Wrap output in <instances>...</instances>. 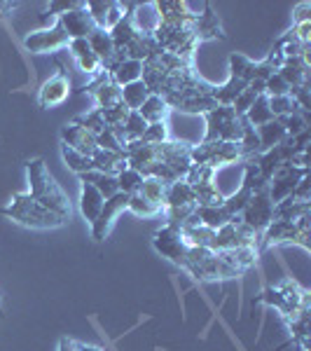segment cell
Returning a JSON list of instances; mask_svg holds the SVG:
<instances>
[{
  "label": "cell",
  "mask_w": 311,
  "mask_h": 351,
  "mask_svg": "<svg viewBox=\"0 0 311 351\" xmlns=\"http://www.w3.org/2000/svg\"><path fill=\"white\" fill-rule=\"evenodd\" d=\"M26 180H28V195L33 197L38 204H42L47 211L56 213L59 218H64L66 223H71L73 218V202L68 199L66 190L56 183V178L49 173L47 164L40 157H33L26 162Z\"/></svg>",
  "instance_id": "1"
},
{
  "label": "cell",
  "mask_w": 311,
  "mask_h": 351,
  "mask_svg": "<svg viewBox=\"0 0 311 351\" xmlns=\"http://www.w3.org/2000/svg\"><path fill=\"white\" fill-rule=\"evenodd\" d=\"M0 216L12 220L16 225H24L28 230H56L64 228L66 220L56 213L47 211L42 204H38L28 192H19L5 208H0Z\"/></svg>",
  "instance_id": "2"
},
{
  "label": "cell",
  "mask_w": 311,
  "mask_h": 351,
  "mask_svg": "<svg viewBox=\"0 0 311 351\" xmlns=\"http://www.w3.org/2000/svg\"><path fill=\"white\" fill-rule=\"evenodd\" d=\"M309 225H311V213L297 220H271L269 228L260 234V243H258L260 256L274 246H299L309 253L311 251Z\"/></svg>",
  "instance_id": "3"
},
{
  "label": "cell",
  "mask_w": 311,
  "mask_h": 351,
  "mask_svg": "<svg viewBox=\"0 0 311 351\" xmlns=\"http://www.w3.org/2000/svg\"><path fill=\"white\" fill-rule=\"evenodd\" d=\"M180 269H185L195 281L199 284H218V281H229L236 279V271L227 267L223 260L218 258L216 251H208V248H188V256H185Z\"/></svg>",
  "instance_id": "4"
},
{
  "label": "cell",
  "mask_w": 311,
  "mask_h": 351,
  "mask_svg": "<svg viewBox=\"0 0 311 351\" xmlns=\"http://www.w3.org/2000/svg\"><path fill=\"white\" fill-rule=\"evenodd\" d=\"M258 302L276 309L281 316H284V321H288V319H295V316L302 314V311H309V291L299 284H295V281L288 279L279 286L264 288V291L260 293Z\"/></svg>",
  "instance_id": "5"
},
{
  "label": "cell",
  "mask_w": 311,
  "mask_h": 351,
  "mask_svg": "<svg viewBox=\"0 0 311 351\" xmlns=\"http://www.w3.org/2000/svg\"><path fill=\"white\" fill-rule=\"evenodd\" d=\"M192 164H201L213 171L232 164H244V150L239 143H227V141H201V143L192 145L190 150Z\"/></svg>",
  "instance_id": "6"
},
{
  "label": "cell",
  "mask_w": 311,
  "mask_h": 351,
  "mask_svg": "<svg viewBox=\"0 0 311 351\" xmlns=\"http://www.w3.org/2000/svg\"><path fill=\"white\" fill-rule=\"evenodd\" d=\"M206 120V134L201 141H227V143H239L244 136L246 120L239 117L232 106H216L203 115Z\"/></svg>",
  "instance_id": "7"
},
{
  "label": "cell",
  "mask_w": 311,
  "mask_h": 351,
  "mask_svg": "<svg viewBox=\"0 0 311 351\" xmlns=\"http://www.w3.org/2000/svg\"><path fill=\"white\" fill-rule=\"evenodd\" d=\"M260 234L253 232L248 225L241 223L239 218H234L232 223L223 225L216 230V239H213V251H232V248H258Z\"/></svg>",
  "instance_id": "8"
},
{
  "label": "cell",
  "mask_w": 311,
  "mask_h": 351,
  "mask_svg": "<svg viewBox=\"0 0 311 351\" xmlns=\"http://www.w3.org/2000/svg\"><path fill=\"white\" fill-rule=\"evenodd\" d=\"M239 220L244 225H248L253 232H258V234H262V232L269 228V223L274 220V202H271L267 188L253 192L251 202L246 204Z\"/></svg>",
  "instance_id": "9"
},
{
  "label": "cell",
  "mask_w": 311,
  "mask_h": 351,
  "mask_svg": "<svg viewBox=\"0 0 311 351\" xmlns=\"http://www.w3.org/2000/svg\"><path fill=\"white\" fill-rule=\"evenodd\" d=\"M68 36L61 28V24L56 21L54 26L40 28V31H31L24 36V49L31 54H54L68 47Z\"/></svg>",
  "instance_id": "10"
},
{
  "label": "cell",
  "mask_w": 311,
  "mask_h": 351,
  "mask_svg": "<svg viewBox=\"0 0 311 351\" xmlns=\"http://www.w3.org/2000/svg\"><path fill=\"white\" fill-rule=\"evenodd\" d=\"M152 248H155L162 258H166L169 263H173L176 267H180L185 256H188L190 246L185 243L178 228H173V225H164V228H160L155 234H152Z\"/></svg>",
  "instance_id": "11"
},
{
  "label": "cell",
  "mask_w": 311,
  "mask_h": 351,
  "mask_svg": "<svg viewBox=\"0 0 311 351\" xmlns=\"http://www.w3.org/2000/svg\"><path fill=\"white\" fill-rule=\"evenodd\" d=\"M127 204H129V195H124V192H117L115 197L105 199L103 208H101V213H99V218L89 225V234H92L94 241H105V239H108V234L112 232V228H115L117 218L127 211Z\"/></svg>",
  "instance_id": "12"
},
{
  "label": "cell",
  "mask_w": 311,
  "mask_h": 351,
  "mask_svg": "<svg viewBox=\"0 0 311 351\" xmlns=\"http://www.w3.org/2000/svg\"><path fill=\"white\" fill-rule=\"evenodd\" d=\"M68 96H71V77L66 75V71H56L38 89V106L42 110L56 108V106L66 104Z\"/></svg>",
  "instance_id": "13"
},
{
  "label": "cell",
  "mask_w": 311,
  "mask_h": 351,
  "mask_svg": "<svg viewBox=\"0 0 311 351\" xmlns=\"http://www.w3.org/2000/svg\"><path fill=\"white\" fill-rule=\"evenodd\" d=\"M304 176H309V169H299V167H293V164H284V167L276 169V173L271 176V180L267 185L271 202L279 204L288 199V197L293 195V190H295V185Z\"/></svg>",
  "instance_id": "14"
},
{
  "label": "cell",
  "mask_w": 311,
  "mask_h": 351,
  "mask_svg": "<svg viewBox=\"0 0 311 351\" xmlns=\"http://www.w3.org/2000/svg\"><path fill=\"white\" fill-rule=\"evenodd\" d=\"M82 92L92 94L94 106L99 110H105V108H112V106L122 104V89L110 80L108 73L99 75L92 84H89V87H82Z\"/></svg>",
  "instance_id": "15"
},
{
  "label": "cell",
  "mask_w": 311,
  "mask_h": 351,
  "mask_svg": "<svg viewBox=\"0 0 311 351\" xmlns=\"http://www.w3.org/2000/svg\"><path fill=\"white\" fill-rule=\"evenodd\" d=\"M66 49L71 52L73 61H75V66L80 68L84 75L94 77V80L99 75H103V64L96 59V54L92 52V47H89L87 38H80V40H71Z\"/></svg>",
  "instance_id": "16"
},
{
  "label": "cell",
  "mask_w": 311,
  "mask_h": 351,
  "mask_svg": "<svg viewBox=\"0 0 311 351\" xmlns=\"http://www.w3.org/2000/svg\"><path fill=\"white\" fill-rule=\"evenodd\" d=\"M59 136H61V145H68V148L77 150L80 155H87V157L94 155L96 138L87 132V129L82 127V124H77L75 120L66 122L64 127H61V134Z\"/></svg>",
  "instance_id": "17"
},
{
  "label": "cell",
  "mask_w": 311,
  "mask_h": 351,
  "mask_svg": "<svg viewBox=\"0 0 311 351\" xmlns=\"http://www.w3.org/2000/svg\"><path fill=\"white\" fill-rule=\"evenodd\" d=\"M157 24L164 26H190L197 12H192L188 3L178 0H166V3H155Z\"/></svg>",
  "instance_id": "18"
},
{
  "label": "cell",
  "mask_w": 311,
  "mask_h": 351,
  "mask_svg": "<svg viewBox=\"0 0 311 351\" xmlns=\"http://www.w3.org/2000/svg\"><path fill=\"white\" fill-rule=\"evenodd\" d=\"M190 31L195 33L197 43H206V40H223L225 38V31H223V24H220V16L213 12L211 8L206 5V12L201 14H195L190 24Z\"/></svg>",
  "instance_id": "19"
},
{
  "label": "cell",
  "mask_w": 311,
  "mask_h": 351,
  "mask_svg": "<svg viewBox=\"0 0 311 351\" xmlns=\"http://www.w3.org/2000/svg\"><path fill=\"white\" fill-rule=\"evenodd\" d=\"M56 21H59L61 28L66 31L68 40H80V38H89V36H92V31L96 28L84 5H82V8H77V10H73V12L64 14V16H59Z\"/></svg>",
  "instance_id": "20"
},
{
  "label": "cell",
  "mask_w": 311,
  "mask_h": 351,
  "mask_svg": "<svg viewBox=\"0 0 311 351\" xmlns=\"http://www.w3.org/2000/svg\"><path fill=\"white\" fill-rule=\"evenodd\" d=\"M218 258L223 260L227 267H232L239 276H244L246 271H251L258 265L260 251L258 248H232V251H216Z\"/></svg>",
  "instance_id": "21"
},
{
  "label": "cell",
  "mask_w": 311,
  "mask_h": 351,
  "mask_svg": "<svg viewBox=\"0 0 311 351\" xmlns=\"http://www.w3.org/2000/svg\"><path fill=\"white\" fill-rule=\"evenodd\" d=\"M180 206H197L195 188H192V185L185 178H180V180H176V183H169L166 185L162 211H164V208H180Z\"/></svg>",
  "instance_id": "22"
},
{
  "label": "cell",
  "mask_w": 311,
  "mask_h": 351,
  "mask_svg": "<svg viewBox=\"0 0 311 351\" xmlns=\"http://www.w3.org/2000/svg\"><path fill=\"white\" fill-rule=\"evenodd\" d=\"M87 40H89L92 52L96 54V59L103 64V73H105L110 68L112 59H115V54H117V47H115V43H112L110 33L103 31V28H94L92 36H89Z\"/></svg>",
  "instance_id": "23"
},
{
  "label": "cell",
  "mask_w": 311,
  "mask_h": 351,
  "mask_svg": "<svg viewBox=\"0 0 311 351\" xmlns=\"http://www.w3.org/2000/svg\"><path fill=\"white\" fill-rule=\"evenodd\" d=\"M276 73L284 77L290 89H297V87L309 84V61H304V56H293V59H286L284 66H281Z\"/></svg>",
  "instance_id": "24"
},
{
  "label": "cell",
  "mask_w": 311,
  "mask_h": 351,
  "mask_svg": "<svg viewBox=\"0 0 311 351\" xmlns=\"http://www.w3.org/2000/svg\"><path fill=\"white\" fill-rule=\"evenodd\" d=\"M103 195H101L99 190L94 188V185L89 183H80V199H77V206H80V213L82 218L87 220L89 225L94 223L96 218H99L101 208H103Z\"/></svg>",
  "instance_id": "25"
},
{
  "label": "cell",
  "mask_w": 311,
  "mask_h": 351,
  "mask_svg": "<svg viewBox=\"0 0 311 351\" xmlns=\"http://www.w3.org/2000/svg\"><path fill=\"white\" fill-rule=\"evenodd\" d=\"M92 164H94V171L108 173V176L122 173L124 169L129 167L127 157H124V152H112V150H103V148H96L94 150Z\"/></svg>",
  "instance_id": "26"
},
{
  "label": "cell",
  "mask_w": 311,
  "mask_h": 351,
  "mask_svg": "<svg viewBox=\"0 0 311 351\" xmlns=\"http://www.w3.org/2000/svg\"><path fill=\"white\" fill-rule=\"evenodd\" d=\"M108 77L122 89L132 82L143 80V64H140V61H134V59H124V61H120V64H115L110 68Z\"/></svg>",
  "instance_id": "27"
},
{
  "label": "cell",
  "mask_w": 311,
  "mask_h": 351,
  "mask_svg": "<svg viewBox=\"0 0 311 351\" xmlns=\"http://www.w3.org/2000/svg\"><path fill=\"white\" fill-rule=\"evenodd\" d=\"M195 220L199 225H203V228H208V230H220L223 225H227L232 223V218L229 216V211L223 206V204H218V206H197L195 208Z\"/></svg>",
  "instance_id": "28"
},
{
  "label": "cell",
  "mask_w": 311,
  "mask_h": 351,
  "mask_svg": "<svg viewBox=\"0 0 311 351\" xmlns=\"http://www.w3.org/2000/svg\"><path fill=\"white\" fill-rule=\"evenodd\" d=\"M138 112L148 124H155V122H166L169 115H171V108H169V104L164 101V96L150 94L148 99H145V104L138 108Z\"/></svg>",
  "instance_id": "29"
},
{
  "label": "cell",
  "mask_w": 311,
  "mask_h": 351,
  "mask_svg": "<svg viewBox=\"0 0 311 351\" xmlns=\"http://www.w3.org/2000/svg\"><path fill=\"white\" fill-rule=\"evenodd\" d=\"M256 132H258L260 145H262V152L276 148V145H281L284 141H288V134H286L284 124H281L279 120H271L267 124H262V127H258Z\"/></svg>",
  "instance_id": "30"
},
{
  "label": "cell",
  "mask_w": 311,
  "mask_h": 351,
  "mask_svg": "<svg viewBox=\"0 0 311 351\" xmlns=\"http://www.w3.org/2000/svg\"><path fill=\"white\" fill-rule=\"evenodd\" d=\"M77 180H80V183L94 185V188L103 195V199H110V197H115L117 192H120V188H117V178H115V176H108V173L89 171V173L77 176Z\"/></svg>",
  "instance_id": "31"
},
{
  "label": "cell",
  "mask_w": 311,
  "mask_h": 351,
  "mask_svg": "<svg viewBox=\"0 0 311 351\" xmlns=\"http://www.w3.org/2000/svg\"><path fill=\"white\" fill-rule=\"evenodd\" d=\"M311 213V202H295V199H284L274 204V220H297L302 216Z\"/></svg>",
  "instance_id": "32"
},
{
  "label": "cell",
  "mask_w": 311,
  "mask_h": 351,
  "mask_svg": "<svg viewBox=\"0 0 311 351\" xmlns=\"http://www.w3.org/2000/svg\"><path fill=\"white\" fill-rule=\"evenodd\" d=\"M145 129H148V122L140 117V112L138 110H132L129 112V117H127V122L122 124V129H120V141L124 145L127 143H134V141H140L143 138V134H145Z\"/></svg>",
  "instance_id": "33"
},
{
  "label": "cell",
  "mask_w": 311,
  "mask_h": 351,
  "mask_svg": "<svg viewBox=\"0 0 311 351\" xmlns=\"http://www.w3.org/2000/svg\"><path fill=\"white\" fill-rule=\"evenodd\" d=\"M59 152H61V160H64L66 169H71V171L75 173V176H82V173L94 171L92 157L80 155V152L73 150V148H68V145H59Z\"/></svg>",
  "instance_id": "34"
},
{
  "label": "cell",
  "mask_w": 311,
  "mask_h": 351,
  "mask_svg": "<svg viewBox=\"0 0 311 351\" xmlns=\"http://www.w3.org/2000/svg\"><path fill=\"white\" fill-rule=\"evenodd\" d=\"M290 328V344L302 347V351H309V311H302L295 319L286 321Z\"/></svg>",
  "instance_id": "35"
},
{
  "label": "cell",
  "mask_w": 311,
  "mask_h": 351,
  "mask_svg": "<svg viewBox=\"0 0 311 351\" xmlns=\"http://www.w3.org/2000/svg\"><path fill=\"white\" fill-rule=\"evenodd\" d=\"M244 89H246V82L227 75V80L220 84V87H213V101H216L218 106H232L234 104V99L244 92Z\"/></svg>",
  "instance_id": "36"
},
{
  "label": "cell",
  "mask_w": 311,
  "mask_h": 351,
  "mask_svg": "<svg viewBox=\"0 0 311 351\" xmlns=\"http://www.w3.org/2000/svg\"><path fill=\"white\" fill-rule=\"evenodd\" d=\"M127 211H129V213H134L136 218H143V220L162 216V206H160V204L145 199V197L140 195V192H136V195L129 197Z\"/></svg>",
  "instance_id": "37"
},
{
  "label": "cell",
  "mask_w": 311,
  "mask_h": 351,
  "mask_svg": "<svg viewBox=\"0 0 311 351\" xmlns=\"http://www.w3.org/2000/svg\"><path fill=\"white\" fill-rule=\"evenodd\" d=\"M227 68H229V75L236 77L241 82H251L253 80V68H256V61L248 59L246 54H239V52H232L229 54V61H227Z\"/></svg>",
  "instance_id": "38"
},
{
  "label": "cell",
  "mask_w": 311,
  "mask_h": 351,
  "mask_svg": "<svg viewBox=\"0 0 311 351\" xmlns=\"http://www.w3.org/2000/svg\"><path fill=\"white\" fill-rule=\"evenodd\" d=\"M148 96H150V89H148V84H145L143 80L122 87V104L127 106L129 110H138L140 106L145 104V99H148Z\"/></svg>",
  "instance_id": "39"
},
{
  "label": "cell",
  "mask_w": 311,
  "mask_h": 351,
  "mask_svg": "<svg viewBox=\"0 0 311 351\" xmlns=\"http://www.w3.org/2000/svg\"><path fill=\"white\" fill-rule=\"evenodd\" d=\"M244 120L251 124L253 129H258V127H262V124H267V122L274 120V115H271V110H269L267 96H258L256 104H253V108L246 112Z\"/></svg>",
  "instance_id": "40"
},
{
  "label": "cell",
  "mask_w": 311,
  "mask_h": 351,
  "mask_svg": "<svg viewBox=\"0 0 311 351\" xmlns=\"http://www.w3.org/2000/svg\"><path fill=\"white\" fill-rule=\"evenodd\" d=\"M195 199H197V206H218V204L225 202V195L220 192L218 183H203V185H197L195 188Z\"/></svg>",
  "instance_id": "41"
},
{
  "label": "cell",
  "mask_w": 311,
  "mask_h": 351,
  "mask_svg": "<svg viewBox=\"0 0 311 351\" xmlns=\"http://www.w3.org/2000/svg\"><path fill=\"white\" fill-rule=\"evenodd\" d=\"M115 178H117V188H120V192L132 197V195H136V192H140V185H143L145 176L140 171H136V169H132V167H127L122 173H117Z\"/></svg>",
  "instance_id": "42"
},
{
  "label": "cell",
  "mask_w": 311,
  "mask_h": 351,
  "mask_svg": "<svg viewBox=\"0 0 311 351\" xmlns=\"http://www.w3.org/2000/svg\"><path fill=\"white\" fill-rule=\"evenodd\" d=\"M251 197H253V192L248 190V188H244V185H241V188L236 190V192H232V195H227V197H225L223 206L227 208L232 218H239L241 213H244L246 204L251 202Z\"/></svg>",
  "instance_id": "43"
},
{
  "label": "cell",
  "mask_w": 311,
  "mask_h": 351,
  "mask_svg": "<svg viewBox=\"0 0 311 351\" xmlns=\"http://www.w3.org/2000/svg\"><path fill=\"white\" fill-rule=\"evenodd\" d=\"M269 101V110L271 115H274V120H284V117L293 115V112H299L295 101H293V96H267Z\"/></svg>",
  "instance_id": "44"
},
{
  "label": "cell",
  "mask_w": 311,
  "mask_h": 351,
  "mask_svg": "<svg viewBox=\"0 0 311 351\" xmlns=\"http://www.w3.org/2000/svg\"><path fill=\"white\" fill-rule=\"evenodd\" d=\"M129 110L124 104H117V106H112V108H105V110H101V115H103V120H105V127L112 129L115 134H120V129H122V124L127 122V117H129ZM120 138V136H117Z\"/></svg>",
  "instance_id": "45"
},
{
  "label": "cell",
  "mask_w": 311,
  "mask_h": 351,
  "mask_svg": "<svg viewBox=\"0 0 311 351\" xmlns=\"http://www.w3.org/2000/svg\"><path fill=\"white\" fill-rule=\"evenodd\" d=\"M75 122H77V124H82V127L94 136V138H96V136H99L101 132H105V129H108V127H105V120H103V115H101V110H99V108H92L89 112H84V115L77 117Z\"/></svg>",
  "instance_id": "46"
},
{
  "label": "cell",
  "mask_w": 311,
  "mask_h": 351,
  "mask_svg": "<svg viewBox=\"0 0 311 351\" xmlns=\"http://www.w3.org/2000/svg\"><path fill=\"white\" fill-rule=\"evenodd\" d=\"M164 192H166V183H162L160 178H152V176H148V178L143 180V185H140V195L145 197V199L155 202V204H164Z\"/></svg>",
  "instance_id": "47"
},
{
  "label": "cell",
  "mask_w": 311,
  "mask_h": 351,
  "mask_svg": "<svg viewBox=\"0 0 311 351\" xmlns=\"http://www.w3.org/2000/svg\"><path fill=\"white\" fill-rule=\"evenodd\" d=\"M279 122L284 124L288 138H295V136H299L302 132H307L309 129V115H304V112H293V115H288Z\"/></svg>",
  "instance_id": "48"
},
{
  "label": "cell",
  "mask_w": 311,
  "mask_h": 351,
  "mask_svg": "<svg viewBox=\"0 0 311 351\" xmlns=\"http://www.w3.org/2000/svg\"><path fill=\"white\" fill-rule=\"evenodd\" d=\"M110 5L112 3H103V0H92V3H84V8H87V12H89V16H92L96 28H103V31H105V19H108Z\"/></svg>",
  "instance_id": "49"
},
{
  "label": "cell",
  "mask_w": 311,
  "mask_h": 351,
  "mask_svg": "<svg viewBox=\"0 0 311 351\" xmlns=\"http://www.w3.org/2000/svg\"><path fill=\"white\" fill-rule=\"evenodd\" d=\"M185 180H188L192 188H197V185H203V183H213V180H216V171L208 167H201V164H192Z\"/></svg>",
  "instance_id": "50"
},
{
  "label": "cell",
  "mask_w": 311,
  "mask_h": 351,
  "mask_svg": "<svg viewBox=\"0 0 311 351\" xmlns=\"http://www.w3.org/2000/svg\"><path fill=\"white\" fill-rule=\"evenodd\" d=\"M143 143H152V145H157V143H166L169 141V124L166 122H155V124H148V129H145V134H143Z\"/></svg>",
  "instance_id": "51"
},
{
  "label": "cell",
  "mask_w": 311,
  "mask_h": 351,
  "mask_svg": "<svg viewBox=\"0 0 311 351\" xmlns=\"http://www.w3.org/2000/svg\"><path fill=\"white\" fill-rule=\"evenodd\" d=\"M96 148H103V150H112V152H124V143L117 138V134L112 129H105L96 136Z\"/></svg>",
  "instance_id": "52"
},
{
  "label": "cell",
  "mask_w": 311,
  "mask_h": 351,
  "mask_svg": "<svg viewBox=\"0 0 311 351\" xmlns=\"http://www.w3.org/2000/svg\"><path fill=\"white\" fill-rule=\"evenodd\" d=\"M82 0H52V3L47 5V14H52V16H64L68 12H73V10H77V8H82Z\"/></svg>",
  "instance_id": "53"
},
{
  "label": "cell",
  "mask_w": 311,
  "mask_h": 351,
  "mask_svg": "<svg viewBox=\"0 0 311 351\" xmlns=\"http://www.w3.org/2000/svg\"><path fill=\"white\" fill-rule=\"evenodd\" d=\"M256 99H258V96L246 87L244 92H241V94L234 99V104H232V110H234L239 117H246V112L253 108V104H256Z\"/></svg>",
  "instance_id": "54"
},
{
  "label": "cell",
  "mask_w": 311,
  "mask_h": 351,
  "mask_svg": "<svg viewBox=\"0 0 311 351\" xmlns=\"http://www.w3.org/2000/svg\"><path fill=\"white\" fill-rule=\"evenodd\" d=\"M288 94H290V87H288V82L279 73H274V75L264 82V96H288Z\"/></svg>",
  "instance_id": "55"
},
{
  "label": "cell",
  "mask_w": 311,
  "mask_h": 351,
  "mask_svg": "<svg viewBox=\"0 0 311 351\" xmlns=\"http://www.w3.org/2000/svg\"><path fill=\"white\" fill-rule=\"evenodd\" d=\"M290 199H295V202H311V180H309V176H304V178L295 185Z\"/></svg>",
  "instance_id": "56"
},
{
  "label": "cell",
  "mask_w": 311,
  "mask_h": 351,
  "mask_svg": "<svg viewBox=\"0 0 311 351\" xmlns=\"http://www.w3.org/2000/svg\"><path fill=\"white\" fill-rule=\"evenodd\" d=\"M307 21H311V3H297L295 8H293V26L297 24H307Z\"/></svg>",
  "instance_id": "57"
},
{
  "label": "cell",
  "mask_w": 311,
  "mask_h": 351,
  "mask_svg": "<svg viewBox=\"0 0 311 351\" xmlns=\"http://www.w3.org/2000/svg\"><path fill=\"white\" fill-rule=\"evenodd\" d=\"M59 351H80V342H75V339H68L64 337L59 342Z\"/></svg>",
  "instance_id": "58"
},
{
  "label": "cell",
  "mask_w": 311,
  "mask_h": 351,
  "mask_svg": "<svg viewBox=\"0 0 311 351\" xmlns=\"http://www.w3.org/2000/svg\"><path fill=\"white\" fill-rule=\"evenodd\" d=\"M80 351H103L101 347H94V344H82L80 342Z\"/></svg>",
  "instance_id": "59"
}]
</instances>
